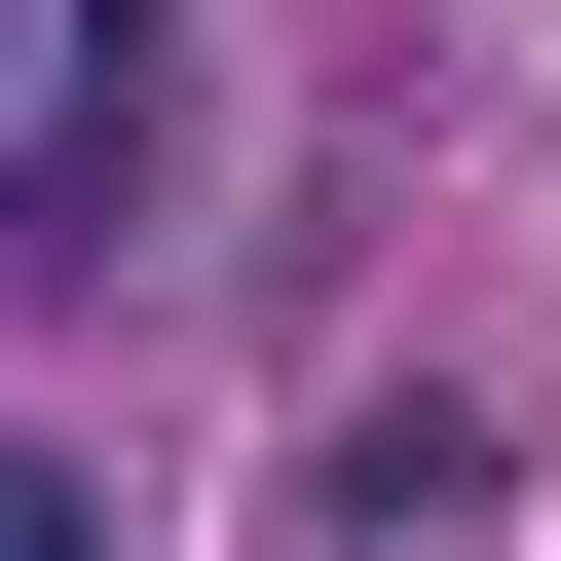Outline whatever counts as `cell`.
<instances>
[{
  "instance_id": "6da1fadb",
  "label": "cell",
  "mask_w": 561,
  "mask_h": 561,
  "mask_svg": "<svg viewBox=\"0 0 561 561\" xmlns=\"http://www.w3.org/2000/svg\"><path fill=\"white\" fill-rule=\"evenodd\" d=\"M187 113V0H0V225H113Z\"/></svg>"
},
{
  "instance_id": "7a4b0ae2",
  "label": "cell",
  "mask_w": 561,
  "mask_h": 561,
  "mask_svg": "<svg viewBox=\"0 0 561 561\" xmlns=\"http://www.w3.org/2000/svg\"><path fill=\"white\" fill-rule=\"evenodd\" d=\"M0 561H113V524H76V486H38V449H0Z\"/></svg>"
}]
</instances>
